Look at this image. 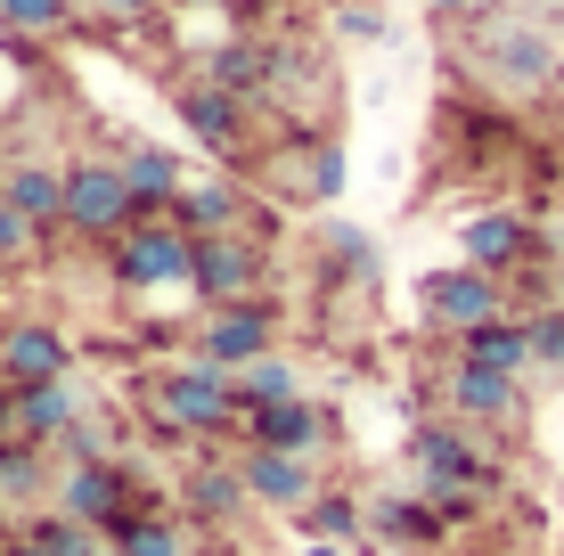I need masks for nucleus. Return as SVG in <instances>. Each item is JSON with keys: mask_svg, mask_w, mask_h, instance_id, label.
I'll use <instances>...</instances> for the list:
<instances>
[{"mask_svg": "<svg viewBox=\"0 0 564 556\" xmlns=\"http://www.w3.org/2000/svg\"><path fill=\"white\" fill-rule=\"evenodd\" d=\"M140 417L155 443H221V434H238V393H229V369H213V360H172V369H155L140 385Z\"/></svg>", "mask_w": 564, "mask_h": 556, "instance_id": "f257e3e1", "label": "nucleus"}, {"mask_svg": "<svg viewBox=\"0 0 564 556\" xmlns=\"http://www.w3.org/2000/svg\"><path fill=\"white\" fill-rule=\"evenodd\" d=\"M410 467H417V491L451 515V524H475L482 500L499 491V458L482 450V434L458 426V417H425L410 434Z\"/></svg>", "mask_w": 564, "mask_h": 556, "instance_id": "f03ea898", "label": "nucleus"}, {"mask_svg": "<svg viewBox=\"0 0 564 556\" xmlns=\"http://www.w3.org/2000/svg\"><path fill=\"white\" fill-rule=\"evenodd\" d=\"M57 229L83 246H115L123 229H140V197L123 188L115 164L83 156V164H66V214H57Z\"/></svg>", "mask_w": 564, "mask_h": 556, "instance_id": "7ed1b4c3", "label": "nucleus"}, {"mask_svg": "<svg viewBox=\"0 0 564 556\" xmlns=\"http://www.w3.org/2000/svg\"><path fill=\"white\" fill-rule=\"evenodd\" d=\"M188 271H197V238L172 221H140L123 229V238L107 246V279L123 286V295H155V286H188Z\"/></svg>", "mask_w": 564, "mask_h": 556, "instance_id": "20e7f679", "label": "nucleus"}, {"mask_svg": "<svg viewBox=\"0 0 564 556\" xmlns=\"http://www.w3.org/2000/svg\"><path fill=\"white\" fill-rule=\"evenodd\" d=\"M417 312H425V328L466 336V328H482V319H508L516 303H508V279L458 262V271H425V279H417Z\"/></svg>", "mask_w": 564, "mask_h": 556, "instance_id": "39448f33", "label": "nucleus"}, {"mask_svg": "<svg viewBox=\"0 0 564 556\" xmlns=\"http://www.w3.org/2000/svg\"><path fill=\"white\" fill-rule=\"evenodd\" d=\"M270 279L262 262V238L254 229H221V238H197V271H188V295L205 312H229V303H254Z\"/></svg>", "mask_w": 564, "mask_h": 556, "instance_id": "423d86ee", "label": "nucleus"}, {"mask_svg": "<svg viewBox=\"0 0 564 556\" xmlns=\"http://www.w3.org/2000/svg\"><path fill=\"white\" fill-rule=\"evenodd\" d=\"M279 352V303L254 295V303H229V312H205L197 328V360H213V369H246V360Z\"/></svg>", "mask_w": 564, "mask_h": 556, "instance_id": "0eeeda50", "label": "nucleus"}, {"mask_svg": "<svg viewBox=\"0 0 564 556\" xmlns=\"http://www.w3.org/2000/svg\"><path fill=\"white\" fill-rule=\"evenodd\" d=\"M442 410L458 417V426H523V377H491L475 369V360H451L442 369Z\"/></svg>", "mask_w": 564, "mask_h": 556, "instance_id": "6e6552de", "label": "nucleus"}, {"mask_svg": "<svg viewBox=\"0 0 564 556\" xmlns=\"http://www.w3.org/2000/svg\"><path fill=\"white\" fill-rule=\"evenodd\" d=\"M327 434H336V417H327V401H311V393L270 401V410L238 417V443L246 450H286V458H319Z\"/></svg>", "mask_w": 564, "mask_h": 556, "instance_id": "1a4fd4ad", "label": "nucleus"}, {"mask_svg": "<svg viewBox=\"0 0 564 556\" xmlns=\"http://www.w3.org/2000/svg\"><path fill=\"white\" fill-rule=\"evenodd\" d=\"M172 107H181L188 140L213 148V156H246V99L238 90H221L213 74H188L181 90H172Z\"/></svg>", "mask_w": 564, "mask_h": 556, "instance_id": "9d476101", "label": "nucleus"}, {"mask_svg": "<svg viewBox=\"0 0 564 556\" xmlns=\"http://www.w3.org/2000/svg\"><path fill=\"white\" fill-rule=\"evenodd\" d=\"M50 377H74V344L50 319H9L0 328V385H50Z\"/></svg>", "mask_w": 564, "mask_h": 556, "instance_id": "9b49d317", "label": "nucleus"}, {"mask_svg": "<svg viewBox=\"0 0 564 556\" xmlns=\"http://www.w3.org/2000/svg\"><path fill=\"white\" fill-rule=\"evenodd\" d=\"M238 475H246V500L270 508V515H303L319 500V467L286 458V450H238Z\"/></svg>", "mask_w": 564, "mask_h": 556, "instance_id": "f8f14e48", "label": "nucleus"}, {"mask_svg": "<svg viewBox=\"0 0 564 556\" xmlns=\"http://www.w3.org/2000/svg\"><path fill=\"white\" fill-rule=\"evenodd\" d=\"M246 508H254V500H246L238 458H197V467L181 475V515H188V524H238Z\"/></svg>", "mask_w": 564, "mask_h": 556, "instance_id": "ddd939ff", "label": "nucleus"}, {"mask_svg": "<svg viewBox=\"0 0 564 556\" xmlns=\"http://www.w3.org/2000/svg\"><path fill=\"white\" fill-rule=\"evenodd\" d=\"M458 246H466V262H475V271L508 279V271H523V262L540 254V229L523 221V214H475Z\"/></svg>", "mask_w": 564, "mask_h": 556, "instance_id": "4468645a", "label": "nucleus"}, {"mask_svg": "<svg viewBox=\"0 0 564 556\" xmlns=\"http://www.w3.org/2000/svg\"><path fill=\"white\" fill-rule=\"evenodd\" d=\"M451 360H475L491 377H532V319L508 312V319H482V328L451 336Z\"/></svg>", "mask_w": 564, "mask_h": 556, "instance_id": "2eb2a0df", "label": "nucleus"}, {"mask_svg": "<svg viewBox=\"0 0 564 556\" xmlns=\"http://www.w3.org/2000/svg\"><path fill=\"white\" fill-rule=\"evenodd\" d=\"M17 410H25V443L57 450V443L90 417V393L74 385V377H50V385H17Z\"/></svg>", "mask_w": 564, "mask_h": 556, "instance_id": "dca6fc26", "label": "nucleus"}, {"mask_svg": "<svg viewBox=\"0 0 564 556\" xmlns=\"http://www.w3.org/2000/svg\"><path fill=\"white\" fill-rule=\"evenodd\" d=\"M368 532L393 541V548H442V541H451V515L425 500V491H393V500L368 508Z\"/></svg>", "mask_w": 564, "mask_h": 556, "instance_id": "f3484780", "label": "nucleus"}, {"mask_svg": "<svg viewBox=\"0 0 564 556\" xmlns=\"http://www.w3.org/2000/svg\"><path fill=\"white\" fill-rule=\"evenodd\" d=\"M164 221L188 229V238H221V229H246L254 214H246V197L229 181H197V188H181V197L164 205Z\"/></svg>", "mask_w": 564, "mask_h": 556, "instance_id": "a211bd4d", "label": "nucleus"}, {"mask_svg": "<svg viewBox=\"0 0 564 556\" xmlns=\"http://www.w3.org/2000/svg\"><path fill=\"white\" fill-rule=\"evenodd\" d=\"M115 172H123V188L140 197V221H164V205L188 188L181 164H172V148H123V164H115Z\"/></svg>", "mask_w": 564, "mask_h": 556, "instance_id": "6ab92c4d", "label": "nucleus"}, {"mask_svg": "<svg viewBox=\"0 0 564 556\" xmlns=\"http://www.w3.org/2000/svg\"><path fill=\"white\" fill-rule=\"evenodd\" d=\"M0 197H9L33 229H57V214H66V172H50V164H9Z\"/></svg>", "mask_w": 564, "mask_h": 556, "instance_id": "aec40b11", "label": "nucleus"}, {"mask_svg": "<svg viewBox=\"0 0 564 556\" xmlns=\"http://www.w3.org/2000/svg\"><path fill=\"white\" fill-rule=\"evenodd\" d=\"M295 524H303V541H336L344 548V541H360V532H368V515H360V500L344 483H319V500H311Z\"/></svg>", "mask_w": 564, "mask_h": 556, "instance_id": "412c9836", "label": "nucleus"}, {"mask_svg": "<svg viewBox=\"0 0 564 556\" xmlns=\"http://www.w3.org/2000/svg\"><path fill=\"white\" fill-rule=\"evenodd\" d=\"M229 393H238V417H254L270 410V401H295V369H286L279 352H262V360H246V369H229Z\"/></svg>", "mask_w": 564, "mask_h": 556, "instance_id": "4be33fe9", "label": "nucleus"}, {"mask_svg": "<svg viewBox=\"0 0 564 556\" xmlns=\"http://www.w3.org/2000/svg\"><path fill=\"white\" fill-rule=\"evenodd\" d=\"M107 548L115 556H188V532H181V515H123V524H107Z\"/></svg>", "mask_w": 564, "mask_h": 556, "instance_id": "5701e85b", "label": "nucleus"}, {"mask_svg": "<svg viewBox=\"0 0 564 556\" xmlns=\"http://www.w3.org/2000/svg\"><path fill=\"white\" fill-rule=\"evenodd\" d=\"M50 491H57L50 450H33V443L0 450V508H33V500H50Z\"/></svg>", "mask_w": 564, "mask_h": 556, "instance_id": "b1692460", "label": "nucleus"}, {"mask_svg": "<svg viewBox=\"0 0 564 556\" xmlns=\"http://www.w3.org/2000/svg\"><path fill=\"white\" fill-rule=\"evenodd\" d=\"M491 57L516 74V83H549V74H556V50L540 42L532 25H491Z\"/></svg>", "mask_w": 564, "mask_h": 556, "instance_id": "393cba45", "label": "nucleus"}, {"mask_svg": "<svg viewBox=\"0 0 564 556\" xmlns=\"http://www.w3.org/2000/svg\"><path fill=\"white\" fill-rule=\"evenodd\" d=\"M303 197L311 205H336L344 197V148L336 140H303Z\"/></svg>", "mask_w": 564, "mask_h": 556, "instance_id": "a878e982", "label": "nucleus"}, {"mask_svg": "<svg viewBox=\"0 0 564 556\" xmlns=\"http://www.w3.org/2000/svg\"><path fill=\"white\" fill-rule=\"evenodd\" d=\"M523 319H532V377L564 385V303H549V312H523Z\"/></svg>", "mask_w": 564, "mask_h": 556, "instance_id": "bb28decb", "label": "nucleus"}, {"mask_svg": "<svg viewBox=\"0 0 564 556\" xmlns=\"http://www.w3.org/2000/svg\"><path fill=\"white\" fill-rule=\"evenodd\" d=\"M42 238H50V229H33V221L17 214L9 197H0V271H17V262H33V254H42Z\"/></svg>", "mask_w": 564, "mask_h": 556, "instance_id": "cd10ccee", "label": "nucleus"}, {"mask_svg": "<svg viewBox=\"0 0 564 556\" xmlns=\"http://www.w3.org/2000/svg\"><path fill=\"white\" fill-rule=\"evenodd\" d=\"M74 17V0H0V25H17V33H57Z\"/></svg>", "mask_w": 564, "mask_h": 556, "instance_id": "c85d7f7f", "label": "nucleus"}, {"mask_svg": "<svg viewBox=\"0 0 564 556\" xmlns=\"http://www.w3.org/2000/svg\"><path fill=\"white\" fill-rule=\"evenodd\" d=\"M336 33H344V42H384V17L368 9V0H344V9H336Z\"/></svg>", "mask_w": 564, "mask_h": 556, "instance_id": "c756f323", "label": "nucleus"}, {"mask_svg": "<svg viewBox=\"0 0 564 556\" xmlns=\"http://www.w3.org/2000/svg\"><path fill=\"white\" fill-rule=\"evenodd\" d=\"M107 17H148V0H99Z\"/></svg>", "mask_w": 564, "mask_h": 556, "instance_id": "7c9ffc66", "label": "nucleus"}, {"mask_svg": "<svg viewBox=\"0 0 564 556\" xmlns=\"http://www.w3.org/2000/svg\"><path fill=\"white\" fill-rule=\"evenodd\" d=\"M172 9H229V17H238L246 0H172Z\"/></svg>", "mask_w": 564, "mask_h": 556, "instance_id": "2f4dec72", "label": "nucleus"}, {"mask_svg": "<svg viewBox=\"0 0 564 556\" xmlns=\"http://www.w3.org/2000/svg\"><path fill=\"white\" fill-rule=\"evenodd\" d=\"M9 556H50V548L33 541V532H17V541H9Z\"/></svg>", "mask_w": 564, "mask_h": 556, "instance_id": "473e14b6", "label": "nucleus"}, {"mask_svg": "<svg viewBox=\"0 0 564 556\" xmlns=\"http://www.w3.org/2000/svg\"><path fill=\"white\" fill-rule=\"evenodd\" d=\"M303 556H344V548H336V541H311V548H303Z\"/></svg>", "mask_w": 564, "mask_h": 556, "instance_id": "72a5a7b5", "label": "nucleus"}, {"mask_svg": "<svg viewBox=\"0 0 564 556\" xmlns=\"http://www.w3.org/2000/svg\"><path fill=\"white\" fill-rule=\"evenodd\" d=\"M556 303H564V262H556Z\"/></svg>", "mask_w": 564, "mask_h": 556, "instance_id": "f704fd0d", "label": "nucleus"}, {"mask_svg": "<svg viewBox=\"0 0 564 556\" xmlns=\"http://www.w3.org/2000/svg\"><path fill=\"white\" fill-rule=\"evenodd\" d=\"M434 9H466V0H434Z\"/></svg>", "mask_w": 564, "mask_h": 556, "instance_id": "c9c22d12", "label": "nucleus"}, {"mask_svg": "<svg viewBox=\"0 0 564 556\" xmlns=\"http://www.w3.org/2000/svg\"><path fill=\"white\" fill-rule=\"evenodd\" d=\"M99 556H115V548H99Z\"/></svg>", "mask_w": 564, "mask_h": 556, "instance_id": "e433bc0d", "label": "nucleus"}, {"mask_svg": "<svg viewBox=\"0 0 564 556\" xmlns=\"http://www.w3.org/2000/svg\"><path fill=\"white\" fill-rule=\"evenodd\" d=\"M0 181H9V172H0Z\"/></svg>", "mask_w": 564, "mask_h": 556, "instance_id": "4c0bfd02", "label": "nucleus"}, {"mask_svg": "<svg viewBox=\"0 0 564 556\" xmlns=\"http://www.w3.org/2000/svg\"><path fill=\"white\" fill-rule=\"evenodd\" d=\"M556 9H564V0H556Z\"/></svg>", "mask_w": 564, "mask_h": 556, "instance_id": "58836bf2", "label": "nucleus"}, {"mask_svg": "<svg viewBox=\"0 0 564 556\" xmlns=\"http://www.w3.org/2000/svg\"><path fill=\"white\" fill-rule=\"evenodd\" d=\"M0 556H9V548H0Z\"/></svg>", "mask_w": 564, "mask_h": 556, "instance_id": "ea45409f", "label": "nucleus"}]
</instances>
